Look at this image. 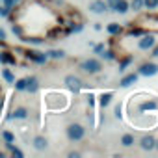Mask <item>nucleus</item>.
I'll use <instances>...</instances> for the list:
<instances>
[{"label": "nucleus", "instance_id": "nucleus-1", "mask_svg": "<svg viewBox=\"0 0 158 158\" xmlns=\"http://www.w3.org/2000/svg\"><path fill=\"white\" fill-rule=\"evenodd\" d=\"M84 134H86L84 127H82V125H78V123H73V125H69V127H67V138H69V139H73V141L82 139V138H84Z\"/></svg>", "mask_w": 158, "mask_h": 158}, {"label": "nucleus", "instance_id": "nucleus-2", "mask_svg": "<svg viewBox=\"0 0 158 158\" xmlns=\"http://www.w3.org/2000/svg\"><path fill=\"white\" fill-rule=\"evenodd\" d=\"M65 84H67V88H69L73 93H78V91L82 89V82H80V78H76V76H73V74L65 76Z\"/></svg>", "mask_w": 158, "mask_h": 158}, {"label": "nucleus", "instance_id": "nucleus-3", "mask_svg": "<svg viewBox=\"0 0 158 158\" xmlns=\"http://www.w3.org/2000/svg\"><path fill=\"white\" fill-rule=\"evenodd\" d=\"M24 54H26V58H28V60H32L34 63H39V65H43V63L48 60V58H47V54L37 52V50H26Z\"/></svg>", "mask_w": 158, "mask_h": 158}, {"label": "nucleus", "instance_id": "nucleus-4", "mask_svg": "<svg viewBox=\"0 0 158 158\" xmlns=\"http://www.w3.org/2000/svg\"><path fill=\"white\" fill-rule=\"evenodd\" d=\"M82 69L86 71V73H99L101 71V61H97V60H86L84 63H82Z\"/></svg>", "mask_w": 158, "mask_h": 158}, {"label": "nucleus", "instance_id": "nucleus-5", "mask_svg": "<svg viewBox=\"0 0 158 158\" xmlns=\"http://www.w3.org/2000/svg\"><path fill=\"white\" fill-rule=\"evenodd\" d=\"M89 10L93 13H104L108 10V4L104 2V0H93V2L89 4Z\"/></svg>", "mask_w": 158, "mask_h": 158}, {"label": "nucleus", "instance_id": "nucleus-6", "mask_svg": "<svg viewBox=\"0 0 158 158\" xmlns=\"http://www.w3.org/2000/svg\"><path fill=\"white\" fill-rule=\"evenodd\" d=\"M156 73H158V65H154V63H145L139 69V74H143V76H152Z\"/></svg>", "mask_w": 158, "mask_h": 158}, {"label": "nucleus", "instance_id": "nucleus-7", "mask_svg": "<svg viewBox=\"0 0 158 158\" xmlns=\"http://www.w3.org/2000/svg\"><path fill=\"white\" fill-rule=\"evenodd\" d=\"M0 63H4V65H13V63H15V56H13L10 50H2V52H0Z\"/></svg>", "mask_w": 158, "mask_h": 158}, {"label": "nucleus", "instance_id": "nucleus-8", "mask_svg": "<svg viewBox=\"0 0 158 158\" xmlns=\"http://www.w3.org/2000/svg\"><path fill=\"white\" fill-rule=\"evenodd\" d=\"M37 88H39L37 78H35V76H28V78H26V91H28V93H35Z\"/></svg>", "mask_w": 158, "mask_h": 158}, {"label": "nucleus", "instance_id": "nucleus-9", "mask_svg": "<svg viewBox=\"0 0 158 158\" xmlns=\"http://www.w3.org/2000/svg\"><path fill=\"white\" fill-rule=\"evenodd\" d=\"M26 117H28V110L26 108H15L8 115V119H26Z\"/></svg>", "mask_w": 158, "mask_h": 158}, {"label": "nucleus", "instance_id": "nucleus-10", "mask_svg": "<svg viewBox=\"0 0 158 158\" xmlns=\"http://www.w3.org/2000/svg\"><path fill=\"white\" fill-rule=\"evenodd\" d=\"M154 45V35H143L141 37V41H139V48H143V50H147V48H151Z\"/></svg>", "mask_w": 158, "mask_h": 158}, {"label": "nucleus", "instance_id": "nucleus-11", "mask_svg": "<svg viewBox=\"0 0 158 158\" xmlns=\"http://www.w3.org/2000/svg\"><path fill=\"white\" fill-rule=\"evenodd\" d=\"M136 80H138V74H134V73H132V74H127L123 80H121V86H123V88H128V86H132Z\"/></svg>", "mask_w": 158, "mask_h": 158}, {"label": "nucleus", "instance_id": "nucleus-12", "mask_svg": "<svg viewBox=\"0 0 158 158\" xmlns=\"http://www.w3.org/2000/svg\"><path fill=\"white\" fill-rule=\"evenodd\" d=\"M34 147H35L37 151L47 149V139H45L43 136H35V138H34Z\"/></svg>", "mask_w": 158, "mask_h": 158}, {"label": "nucleus", "instance_id": "nucleus-13", "mask_svg": "<svg viewBox=\"0 0 158 158\" xmlns=\"http://www.w3.org/2000/svg\"><path fill=\"white\" fill-rule=\"evenodd\" d=\"M127 10H128L127 0H117V4L114 6V11H117V13H127Z\"/></svg>", "mask_w": 158, "mask_h": 158}, {"label": "nucleus", "instance_id": "nucleus-14", "mask_svg": "<svg viewBox=\"0 0 158 158\" xmlns=\"http://www.w3.org/2000/svg\"><path fill=\"white\" fill-rule=\"evenodd\" d=\"M2 76H4V80H6L8 84H13V82H15V76H13L11 69H8V67H4V69H2Z\"/></svg>", "mask_w": 158, "mask_h": 158}, {"label": "nucleus", "instance_id": "nucleus-15", "mask_svg": "<svg viewBox=\"0 0 158 158\" xmlns=\"http://www.w3.org/2000/svg\"><path fill=\"white\" fill-rule=\"evenodd\" d=\"M45 54H47V58H52V60H61V58L65 56V52H63V50H58V48H56V50H48V52H45Z\"/></svg>", "mask_w": 158, "mask_h": 158}, {"label": "nucleus", "instance_id": "nucleus-16", "mask_svg": "<svg viewBox=\"0 0 158 158\" xmlns=\"http://www.w3.org/2000/svg\"><path fill=\"white\" fill-rule=\"evenodd\" d=\"M141 147H143V149H152V147H154V139H152L151 136H145V138L141 139Z\"/></svg>", "mask_w": 158, "mask_h": 158}, {"label": "nucleus", "instance_id": "nucleus-17", "mask_svg": "<svg viewBox=\"0 0 158 158\" xmlns=\"http://www.w3.org/2000/svg\"><path fill=\"white\" fill-rule=\"evenodd\" d=\"M6 147H8V149L11 151V154H13L15 158H23V151H21V149H17V147H15L13 143H6Z\"/></svg>", "mask_w": 158, "mask_h": 158}, {"label": "nucleus", "instance_id": "nucleus-18", "mask_svg": "<svg viewBox=\"0 0 158 158\" xmlns=\"http://www.w3.org/2000/svg\"><path fill=\"white\" fill-rule=\"evenodd\" d=\"M15 89L17 91H26V78H21V80H15Z\"/></svg>", "mask_w": 158, "mask_h": 158}, {"label": "nucleus", "instance_id": "nucleus-19", "mask_svg": "<svg viewBox=\"0 0 158 158\" xmlns=\"http://www.w3.org/2000/svg\"><path fill=\"white\" fill-rule=\"evenodd\" d=\"M112 97H114V93H102L101 95V106H108L110 101H112Z\"/></svg>", "mask_w": 158, "mask_h": 158}, {"label": "nucleus", "instance_id": "nucleus-20", "mask_svg": "<svg viewBox=\"0 0 158 158\" xmlns=\"http://www.w3.org/2000/svg\"><path fill=\"white\" fill-rule=\"evenodd\" d=\"M2 138H4L6 143H13V141H15V136H13V132H10V130H4V132H2Z\"/></svg>", "mask_w": 158, "mask_h": 158}, {"label": "nucleus", "instance_id": "nucleus-21", "mask_svg": "<svg viewBox=\"0 0 158 158\" xmlns=\"http://www.w3.org/2000/svg\"><path fill=\"white\" fill-rule=\"evenodd\" d=\"M121 141H123V145H125V147H130V145H132V143H134V138H132V136H130V134H125V136H123V139H121Z\"/></svg>", "mask_w": 158, "mask_h": 158}, {"label": "nucleus", "instance_id": "nucleus-22", "mask_svg": "<svg viewBox=\"0 0 158 158\" xmlns=\"http://www.w3.org/2000/svg\"><path fill=\"white\" fill-rule=\"evenodd\" d=\"M143 6H147L149 10H154L158 6V0H143Z\"/></svg>", "mask_w": 158, "mask_h": 158}, {"label": "nucleus", "instance_id": "nucleus-23", "mask_svg": "<svg viewBox=\"0 0 158 158\" xmlns=\"http://www.w3.org/2000/svg\"><path fill=\"white\" fill-rule=\"evenodd\" d=\"M108 32H110V34H119V32H121V26L115 24V23H112V24L108 26Z\"/></svg>", "mask_w": 158, "mask_h": 158}, {"label": "nucleus", "instance_id": "nucleus-24", "mask_svg": "<svg viewBox=\"0 0 158 158\" xmlns=\"http://www.w3.org/2000/svg\"><path fill=\"white\" fill-rule=\"evenodd\" d=\"M156 108V102H143L141 104V110H154Z\"/></svg>", "mask_w": 158, "mask_h": 158}, {"label": "nucleus", "instance_id": "nucleus-25", "mask_svg": "<svg viewBox=\"0 0 158 158\" xmlns=\"http://www.w3.org/2000/svg\"><path fill=\"white\" fill-rule=\"evenodd\" d=\"M101 56H102V58H106V60H112V58H114V54H112L110 50H102V52H101Z\"/></svg>", "mask_w": 158, "mask_h": 158}, {"label": "nucleus", "instance_id": "nucleus-26", "mask_svg": "<svg viewBox=\"0 0 158 158\" xmlns=\"http://www.w3.org/2000/svg\"><path fill=\"white\" fill-rule=\"evenodd\" d=\"M141 6H143V0H134V2H132V8L134 10H139Z\"/></svg>", "mask_w": 158, "mask_h": 158}, {"label": "nucleus", "instance_id": "nucleus-27", "mask_svg": "<svg viewBox=\"0 0 158 158\" xmlns=\"http://www.w3.org/2000/svg\"><path fill=\"white\" fill-rule=\"evenodd\" d=\"M128 63H130V58H125V60L121 61V65H119V71H123V69H125V67H127Z\"/></svg>", "mask_w": 158, "mask_h": 158}, {"label": "nucleus", "instance_id": "nucleus-28", "mask_svg": "<svg viewBox=\"0 0 158 158\" xmlns=\"http://www.w3.org/2000/svg\"><path fill=\"white\" fill-rule=\"evenodd\" d=\"M13 4H15V0H4V8H8V10H11Z\"/></svg>", "mask_w": 158, "mask_h": 158}, {"label": "nucleus", "instance_id": "nucleus-29", "mask_svg": "<svg viewBox=\"0 0 158 158\" xmlns=\"http://www.w3.org/2000/svg\"><path fill=\"white\" fill-rule=\"evenodd\" d=\"M82 28H84L82 24H76V26H71V28H69V32H82Z\"/></svg>", "mask_w": 158, "mask_h": 158}, {"label": "nucleus", "instance_id": "nucleus-30", "mask_svg": "<svg viewBox=\"0 0 158 158\" xmlns=\"http://www.w3.org/2000/svg\"><path fill=\"white\" fill-rule=\"evenodd\" d=\"M13 32L19 35V37H23V30H21V26H17V24H13Z\"/></svg>", "mask_w": 158, "mask_h": 158}, {"label": "nucleus", "instance_id": "nucleus-31", "mask_svg": "<svg viewBox=\"0 0 158 158\" xmlns=\"http://www.w3.org/2000/svg\"><path fill=\"white\" fill-rule=\"evenodd\" d=\"M4 39H6V30L0 28V41H4Z\"/></svg>", "mask_w": 158, "mask_h": 158}, {"label": "nucleus", "instance_id": "nucleus-32", "mask_svg": "<svg viewBox=\"0 0 158 158\" xmlns=\"http://www.w3.org/2000/svg\"><path fill=\"white\" fill-rule=\"evenodd\" d=\"M102 50H104V47H102V45H97V47H95V52H97V54H101Z\"/></svg>", "mask_w": 158, "mask_h": 158}, {"label": "nucleus", "instance_id": "nucleus-33", "mask_svg": "<svg viewBox=\"0 0 158 158\" xmlns=\"http://www.w3.org/2000/svg\"><path fill=\"white\" fill-rule=\"evenodd\" d=\"M106 4H108V6H110V8H112V10H114V6H115V4H117V0H108V2H106Z\"/></svg>", "mask_w": 158, "mask_h": 158}, {"label": "nucleus", "instance_id": "nucleus-34", "mask_svg": "<svg viewBox=\"0 0 158 158\" xmlns=\"http://www.w3.org/2000/svg\"><path fill=\"white\" fill-rule=\"evenodd\" d=\"M115 117H121V106L115 108Z\"/></svg>", "mask_w": 158, "mask_h": 158}, {"label": "nucleus", "instance_id": "nucleus-35", "mask_svg": "<svg viewBox=\"0 0 158 158\" xmlns=\"http://www.w3.org/2000/svg\"><path fill=\"white\" fill-rule=\"evenodd\" d=\"M2 106H4V97H0V112H2Z\"/></svg>", "mask_w": 158, "mask_h": 158}, {"label": "nucleus", "instance_id": "nucleus-36", "mask_svg": "<svg viewBox=\"0 0 158 158\" xmlns=\"http://www.w3.org/2000/svg\"><path fill=\"white\" fill-rule=\"evenodd\" d=\"M152 56H158V47H156V48L152 50Z\"/></svg>", "mask_w": 158, "mask_h": 158}, {"label": "nucleus", "instance_id": "nucleus-37", "mask_svg": "<svg viewBox=\"0 0 158 158\" xmlns=\"http://www.w3.org/2000/svg\"><path fill=\"white\" fill-rule=\"evenodd\" d=\"M15 2H19V0H15Z\"/></svg>", "mask_w": 158, "mask_h": 158}, {"label": "nucleus", "instance_id": "nucleus-38", "mask_svg": "<svg viewBox=\"0 0 158 158\" xmlns=\"http://www.w3.org/2000/svg\"><path fill=\"white\" fill-rule=\"evenodd\" d=\"M0 11H2V8H0Z\"/></svg>", "mask_w": 158, "mask_h": 158}, {"label": "nucleus", "instance_id": "nucleus-39", "mask_svg": "<svg viewBox=\"0 0 158 158\" xmlns=\"http://www.w3.org/2000/svg\"><path fill=\"white\" fill-rule=\"evenodd\" d=\"M156 147H158V143H156Z\"/></svg>", "mask_w": 158, "mask_h": 158}]
</instances>
